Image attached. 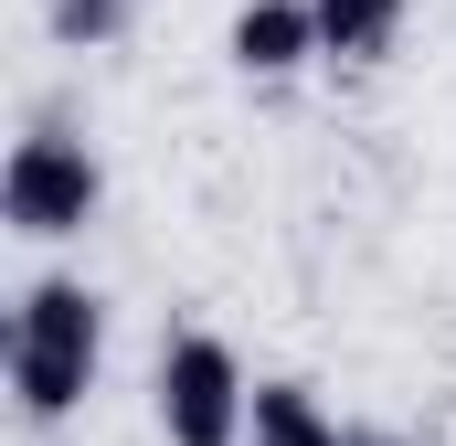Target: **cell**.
<instances>
[{
    "mask_svg": "<svg viewBox=\"0 0 456 446\" xmlns=\"http://www.w3.org/2000/svg\"><path fill=\"white\" fill-rule=\"evenodd\" d=\"M340 446H403V436H340Z\"/></svg>",
    "mask_w": 456,
    "mask_h": 446,
    "instance_id": "ba28073f",
    "label": "cell"
},
{
    "mask_svg": "<svg viewBox=\"0 0 456 446\" xmlns=\"http://www.w3.org/2000/svg\"><path fill=\"white\" fill-rule=\"evenodd\" d=\"M107 372V298L86 277H32L11 309V404L21 425H64Z\"/></svg>",
    "mask_w": 456,
    "mask_h": 446,
    "instance_id": "6da1fadb",
    "label": "cell"
},
{
    "mask_svg": "<svg viewBox=\"0 0 456 446\" xmlns=\"http://www.w3.org/2000/svg\"><path fill=\"white\" fill-rule=\"evenodd\" d=\"M96 202H107V170H96V149L64 138V128H32V138L11 149V170H0V213H11V234H32V244L86 234Z\"/></svg>",
    "mask_w": 456,
    "mask_h": 446,
    "instance_id": "3957f363",
    "label": "cell"
},
{
    "mask_svg": "<svg viewBox=\"0 0 456 446\" xmlns=\"http://www.w3.org/2000/svg\"><path fill=\"white\" fill-rule=\"evenodd\" d=\"M224 43H233V64H244L255 86H276V75H297V64L319 54V0H244Z\"/></svg>",
    "mask_w": 456,
    "mask_h": 446,
    "instance_id": "277c9868",
    "label": "cell"
},
{
    "mask_svg": "<svg viewBox=\"0 0 456 446\" xmlns=\"http://www.w3.org/2000/svg\"><path fill=\"white\" fill-rule=\"evenodd\" d=\"M117 32H127V0H53V43L86 54V43H117Z\"/></svg>",
    "mask_w": 456,
    "mask_h": 446,
    "instance_id": "52a82bcc",
    "label": "cell"
},
{
    "mask_svg": "<svg viewBox=\"0 0 456 446\" xmlns=\"http://www.w3.org/2000/svg\"><path fill=\"white\" fill-rule=\"evenodd\" d=\"M244 415H255V383H244L233 340H213V330L159 340V436L170 446H233Z\"/></svg>",
    "mask_w": 456,
    "mask_h": 446,
    "instance_id": "7a4b0ae2",
    "label": "cell"
},
{
    "mask_svg": "<svg viewBox=\"0 0 456 446\" xmlns=\"http://www.w3.org/2000/svg\"><path fill=\"white\" fill-rule=\"evenodd\" d=\"M244 436H255V446H340V425L319 415V393H308V383H255Z\"/></svg>",
    "mask_w": 456,
    "mask_h": 446,
    "instance_id": "8992f818",
    "label": "cell"
},
{
    "mask_svg": "<svg viewBox=\"0 0 456 446\" xmlns=\"http://www.w3.org/2000/svg\"><path fill=\"white\" fill-rule=\"evenodd\" d=\"M403 32V0H319V54L330 64H382Z\"/></svg>",
    "mask_w": 456,
    "mask_h": 446,
    "instance_id": "5b68a950",
    "label": "cell"
}]
</instances>
